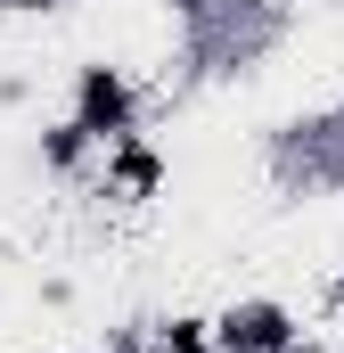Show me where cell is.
Instances as JSON below:
<instances>
[{
	"label": "cell",
	"mask_w": 344,
	"mask_h": 353,
	"mask_svg": "<svg viewBox=\"0 0 344 353\" xmlns=\"http://www.w3.org/2000/svg\"><path fill=\"white\" fill-rule=\"evenodd\" d=\"M83 123H90V132H123V123H131V90L115 83L107 66L83 74Z\"/></svg>",
	"instance_id": "cell-1"
},
{
	"label": "cell",
	"mask_w": 344,
	"mask_h": 353,
	"mask_svg": "<svg viewBox=\"0 0 344 353\" xmlns=\"http://www.w3.org/2000/svg\"><path fill=\"white\" fill-rule=\"evenodd\" d=\"M222 345H230V353H279V345H287V321H279L270 304H246V312L222 321Z\"/></svg>",
	"instance_id": "cell-2"
},
{
	"label": "cell",
	"mask_w": 344,
	"mask_h": 353,
	"mask_svg": "<svg viewBox=\"0 0 344 353\" xmlns=\"http://www.w3.org/2000/svg\"><path fill=\"white\" fill-rule=\"evenodd\" d=\"M83 140H90V123H66V132H50V165H74V157H83Z\"/></svg>",
	"instance_id": "cell-3"
},
{
	"label": "cell",
	"mask_w": 344,
	"mask_h": 353,
	"mask_svg": "<svg viewBox=\"0 0 344 353\" xmlns=\"http://www.w3.org/2000/svg\"><path fill=\"white\" fill-rule=\"evenodd\" d=\"M123 181L148 189V181H156V157H148V148H123Z\"/></svg>",
	"instance_id": "cell-4"
},
{
	"label": "cell",
	"mask_w": 344,
	"mask_h": 353,
	"mask_svg": "<svg viewBox=\"0 0 344 353\" xmlns=\"http://www.w3.org/2000/svg\"><path fill=\"white\" fill-rule=\"evenodd\" d=\"M172 353H205V337L197 329H172Z\"/></svg>",
	"instance_id": "cell-5"
},
{
	"label": "cell",
	"mask_w": 344,
	"mask_h": 353,
	"mask_svg": "<svg viewBox=\"0 0 344 353\" xmlns=\"http://www.w3.org/2000/svg\"><path fill=\"white\" fill-rule=\"evenodd\" d=\"M0 8H50V0H0Z\"/></svg>",
	"instance_id": "cell-6"
}]
</instances>
